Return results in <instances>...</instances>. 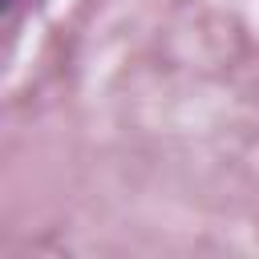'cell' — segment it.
I'll list each match as a JSON object with an SVG mask.
<instances>
[{
	"instance_id": "cell-1",
	"label": "cell",
	"mask_w": 259,
	"mask_h": 259,
	"mask_svg": "<svg viewBox=\"0 0 259 259\" xmlns=\"http://www.w3.org/2000/svg\"><path fill=\"white\" fill-rule=\"evenodd\" d=\"M4 4H16V0H4Z\"/></svg>"
}]
</instances>
